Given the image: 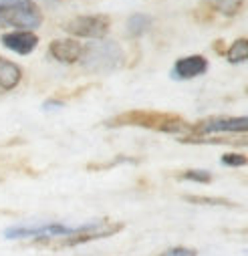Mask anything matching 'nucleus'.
<instances>
[{"label":"nucleus","instance_id":"nucleus-6","mask_svg":"<svg viewBox=\"0 0 248 256\" xmlns=\"http://www.w3.org/2000/svg\"><path fill=\"white\" fill-rule=\"evenodd\" d=\"M73 228L65 224H42V226H16L8 228L4 232V238L8 240H20V238H36L38 242L42 240H52V238H63L71 234Z\"/></svg>","mask_w":248,"mask_h":256},{"label":"nucleus","instance_id":"nucleus-8","mask_svg":"<svg viewBox=\"0 0 248 256\" xmlns=\"http://www.w3.org/2000/svg\"><path fill=\"white\" fill-rule=\"evenodd\" d=\"M208 71V60L202 54H190L176 60V65L172 69V77L176 81H190Z\"/></svg>","mask_w":248,"mask_h":256},{"label":"nucleus","instance_id":"nucleus-10","mask_svg":"<svg viewBox=\"0 0 248 256\" xmlns=\"http://www.w3.org/2000/svg\"><path fill=\"white\" fill-rule=\"evenodd\" d=\"M2 44L16 54H30L38 44V36L30 30H12L2 34Z\"/></svg>","mask_w":248,"mask_h":256},{"label":"nucleus","instance_id":"nucleus-11","mask_svg":"<svg viewBox=\"0 0 248 256\" xmlns=\"http://www.w3.org/2000/svg\"><path fill=\"white\" fill-rule=\"evenodd\" d=\"M22 81V69L16 62L0 56V91H12Z\"/></svg>","mask_w":248,"mask_h":256},{"label":"nucleus","instance_id":"nucleus-12","mask_svg":"<svg viewBox=\"0 0 248 256\" xmlns=\"http://www.w3.org/2000/svg\"><path fill=\"white\" fill-rule=\"evenodd\" d=\"M150 26H152V18L148 14L136 12L128 18V34L130 36H142L150 30Z\"/></svg>","mask_w":248,"mask_h":256},{"label":"nucleus","instance_id":"nucleus-13","mask_svg":"<svg viewBox=\"0 0 248 256\" xmlns=\"http://www.w3.org/2000/svg\"><path fill=\"white\" fill-rule=\"evenodd\" d=\"M206 2L224 16H236L244 4V0H206Z\"/></svg>","mask_w":248,"mask_h":256},{"label":"nucleus","instance_id":"nucleus-18","mask_svg":"<svg viewBox=\"0 0 248 256\" xmlns=\"http://www.w3.org/2000/svg\"><path fill=\"white\" fill-rule=\"evenodd\" d=\"M160 256H198V252L188 246H174V248H168L166 252H162Z\"/></svg>","mask_w":248,"mask_h":256},{"label":"nucleus","instance_id":"nucleus-15","mask_svg":"<svg viewBox=\"0 0 248 256\" xmlns=\"http://www.w3.org/2000/svg\"><path fill=\"white\" fill-rule=\"evenodd\" d=\"M184 180H190V182H198V184H210L212 182V174L206 170H188L182 174Z\"/></svg>","mask_w":248,"mask_h":256},{"label":"nucleus","instance_id":"nucleus-16","mask_svg":"<svg viewBox=\"0 0 248 256\" xmlns=\"http://www.w3.org/2000/svg\"><path fill=\"white\" fill-rule=\"evenodd\" d=\"M220 162L224 166H228V168H242V166L248 164V158L244 154H224L220 158Z\"/></svg>","mask_w":248,"mask_h":256},{"label":"nucleus","instance_id":"nucleus-4","mask_svg":"<svg viewBox=\"0 0 248 256\" xmlns=\"http://www.w3.org/2000/svg\"><path fill=\"white\" fill-rule=\"evenodd\" d=\"M121 228H123V224H119V222L99 220V222H89V224L77 226V228H73L71 234H67L63 238H52V240H42V242L50 244L54 248H73V246H79V244H85V242H93V240H99V238L113 236Z\"/></svg>","mask_w":248,"mask_h":256},{"label":"nucleus","instance_id":"nucleus-1","mask_svg":"<svg viewBox=\"0 0 248 256\" xmlns=\"http://www.w3.org/2000/svg\"><path fill=\"white\" fill-rule=\"evenodd\" d=\"M150 127V130L176 134V136H194V125L186 123L182 117L168 115V113H156V111H128L121 113L107 121V127Z\"/></svg>","mask_w":248,"mask_h":256},{"label":"nucleus","instance_id":"nucleus-5","mask_svg":"<svg viewBox=\"0 0 248 256\" xmlns=\"http://www.w3.org/2000/svg\"><path fill=\"white\" fill-rule=\"evenodd\" d=\"M111 20L105 14H83V16H75L65 24V30L73 36L79 38H95V40H103L109 32Z\"/></svg>","mask_w":248,"mask_h":256},{"label":"nucleus","instance_id":"nucleus-3","mask_svg":"<svg viewBox=\"0 0 248 256\" xmlns=\"http://www.w3.org/2000/svg\"><path fill=\"white\" fill-rule=\"evenodd\" d=\"M42 24V12L32 0H4L0 4V28L34 30Z\"/></svg>","mask_w":248,"mask_h":256},{"label":"nucleus","instance_id":"nucleus-14","mask_svg":"<svg viewBox=\"0 0 248 256\" xmlns=\"http://www.w3.org/2000/svg\"><path fill=\"white\" fill-rule=\"evenodd\" d=\"M226 58L228 62H244L248 60V38H238L230 44V48L226 50Z\"/></svg>","mask_w":248,"mask_h":256},{"label":"nucleus","instance_id":"nucleus-9","mask_svg":"<svg viewBox=\"0 0 248 256\" xmlns=\"http://www.w3.org/2000/svg\"><path fill=\"white\" fill-rule=\"evenodd\" d=\"M48 54L65 65H73V62L81 60L83 54V44L75 38H56L48 44Z\"/></svg>","mask_w":248,"mask_h":256},{"label":"nucleus","instance_id":"nucleus-17","mask_svg":"<svg viewBox=\"0 0 248 256\" xmlns=\"http://www.w3.org/2000/svg\"><path fill=\"white\" fill-rule=\"evenodd\" d=\"M186 200L192 202V204H206V206H234L228 200L222 198H202V196H186Z\"/></svg>","mask_w":248,"mask_h":256},{"label":"nucleus","instance_id":"nucleus-7","mask_svg":"<svg viewBox=\"0 0 248 256\" xmlns=\"http://www.w3.org/2000/svg\"><path fill=\"white\" fill-rule=\"evenodd\" d=\"M210 134H248V115L246 117H212L194 125V136Z\"/></svg>","mask_w":248,"mask_h":256},{"label":"nucleus","instance_id":"nucleus-2","mask_svg":"<svg viewBox=\"0 0 248 256\" xmlns=\"http://www.w3.org/2000/svg\"><path fill=\"white\" fill-rule=\"evenodd\" d=\"M123 60L126 52L115 40H97L87 46H83L81 65L89 73H111L117 71Z\"/></svg>","mask_w":248,"mask_h":256}]
</instances>
